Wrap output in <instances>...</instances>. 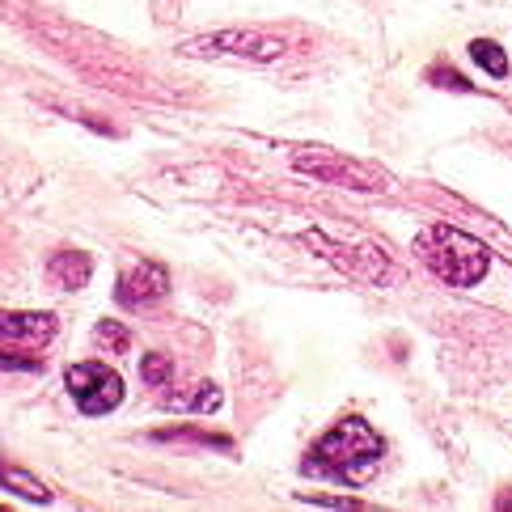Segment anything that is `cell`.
Here are the masks:
<instances>
[{
    "label": "cell",
    "instance_id": "cell-11",
    "mask_svg": "<svg viewBox=\"0 0 512 512\" xmlns=\"http://www.w3.org/2000/svg\"><path fill=\"white\" fill-rule=\"evenodd\" d=\"M470 60L479 64L487 77H496V81H504L508 68H512V64H508V51H504L496 39H474V43H470Z\"/></svg>",
    "mask_w": 512,
    "mask_h": 512
},
{
    "label": "cell",
    "instance_id": "cell-15",
    "mask_svg": "<svg viewBox=\"0 0 512 512\" xmlns=\"http://www.w3.org/2000/svg\"><path fill=\"white\" fill-rule=\"evenodd\" d=\"M428 81L441 85V89H453V94H474V85L453 68H428Z\"/></svg>",
    "mask_w": 512,
    "mask_h": 512
},
{
    "label": "cell",
    "instance_id": "cell-16",
    "mask_svg": "<svg viewBox=\"0 0 512 512\" xmlns=\"http://www.w3.org/2000/svg\"><path fill=\"white\" fill-rule=\"evenodd\" d=\"M191 411H221V390H216L212 381L208 386H199V394L191 398Z\"/></svg>",
    "mask_w": 512,
    "mask_h": 512
},
{
    "label": "cell",
    "instance_id": "cell-7",
    "mask_svg": "<svg viewBox=\"0 0 512 512\" xmlns=\"http://www.w3.org/2000/svg\"><path fill=\"white\" fill-rule=\"evenodd\" d=\"M166 292H170V267L157 259H140L136 267L119 271V280H115V301L123 309H144L161 301Z\"/></svg>",
    "mask_w": 512,
    "mask_h": 512
},
{
    "label": "cell",
    "instance_id": "cell-9",
    "mask_svg": "<svg viewBox=\"0 0 512 512\" xmlns=\"http://www.w3.org/2000/svg\"><path fill=\"white\" fill-rule=\"evenodd\" d=\"M47 280L64 292H81L94 280V259H89L85 250H56L47 259Z\"/></svg>",
    "mask_w": 512,
    "mask_h": 512
},
{
    "label": "cell",
    "instance_id": "cell-10",
    "mask_svg": "<svg viewBox=\"0 0 512 512\" xmlns=\"http://www.w3.org/2000/svg\"><path fill=\"white\" fill-rule=\"evenodd\" d=\"M0 487L13 491V496H17V500H26V504H51V500H56L43 479H34L30 470L9 466V462H0Z\"/></svg>",
    "mask_w": 512,
    "mask_h": 512
},
{
    "label": "cell",
    "instance_id": "cell-3",
    "mask_svg": "<svg viewBox=\"0 0 512 512\" xmlns=\"http://www.w3.org/2000/svg\"><path fill=\"white\" fill-rule=\"evenodd\" d=\"M288 161L297 174L326 182V187H343V191H356V195H390L394 191V178L381 166L335 153V149H292Z\"/></svg>",
    "mask_w": 512,
    "mask_h": 512
},
{
    "label": "cell",
    "instance_id": "cell-8",
    "mask_svg": "<svg viewBox=\"0 0 512 512\" xmlns=\"http://www.w3.org/2000/svg\"><path fill=\"white\" fill-rule=\"evenodd\" d=\"M51 335H56V318L51 314H34V309H0V343L43 347Z\"/></svg>",
    "mask_w": 512,
    "mask_h": 512
},
{
    "label": "cell",
    "instance_id": "cell-5",
    "mask_svg": "<svg viewBox=\"0 0 512 512\" xmlns=\"http://www.w3.org/2000/svg\"><path fill=\"white\" fill-rule=\"evenodd\" d=\"M64 386H68V398L77 402V411L89 415V419H102V415L119 411V402L127 398L123 377L111 369V364H102V360L68 364Z\"/></svg>",
    "mask_w": 512,
    "mask_h": 512
},
{
    "label": "cell",
    "instance_id": "cell-4",
    "mask_svg": "<svg viewBox=\"0 0 512 512\" xmlns=\"http://www.w3.org/2000/svg\"><path fill=\"white\" fill-rule=\"evenodd\" d=\"M288 51L280 34L267 30H216V34H199L178 47V56L187 60H216V64H276Z\"/></svg>",
    "mask_w": 512,
    "mask_h": 512
},
{
    "label": "cell",
    "instance_id": "cell-13",
    "mask_svg": "<svg viewBox=\"0 0 512 512\" xmlns=\"http://www.w3.org/2000/svg\"><path fill=\"white\" fill-rule=\"evenodd\" d=\"M94 343L106 347L111 356H123L127 347H132V335H127L123 322H98V326H94Z\"/></svg>",
    "mask_w": 512,
    "mask_h": 512
},
{
    "label": "cell",
    "instance_id": "cell-1",
    "mask_svg": "<svg viewBox=\"0 0 512 512\" xmlns=\"http://www.w3.org/2000/svg\"><path fill=\"white\" fill-rule=\"evenodd\" d=\"M381 457H386V441L381 432L360 415H343L331 432H322L309 445L301 470L309 479H326L339 487H364L377 474Z\"/></svg>",
    "mask_w": 512,
    "mask_h": 512
},
{
    "label": "cell",
    "instance_id": "cell-2",
    "mask_svg": "<svg viewBox=\"0 0 512 512\" xmlns=\"http://www.w3.org/2000/svg\"><path fill=\"white\" fill-rule=\"evenodd\" d=\"M415 259L445 288H474L487 280L491 250L457 225H424L415 233Z\"/></svg>",
    "mask_w": 512,
    "mask_h": 512
},
{
    "label": "cell",
    "instance_id": "cell-6",
    "mask_svg": "<svg viewBox=\"0 0 512 512\" xmlns=\"http://www.w3.org/2000/svg\"><path fill=\"white\" fill-rule=\"evenodd\" d=\"M301 242H305L309 250H318L331 267H339L347 280L381 284V280L390 276V259H386V250H381V246H339L335 237H326L322 229H309Z\"/></svg>",
    "mask_w": 512,
    "mask_h": 512
},
{
    "label": "cell",
    "instance_id": "cell-14",
    "mask_svg": "<svg viewBox=\"0 0 512 512\" xmlns=\"http://www.w3.org/2000/svg\"><path fill=\"white\" fill-rule=\"evenodd\" d=\"M0 373H43V356H17L0 343Z\"/></svg>",
    "mask_w": 512,
    "mask_h": 512
},
{
    "label": "cell",
    "instance_id": "cell-12",
    "mask_svg": "<svg viewBox=\"0 0 512 512\" xmlns=\"http://www.w3.org/2000/svg\"><path fill=\"white\" fill-rule=\"evenodd\" d=\"M140 381L149 390H166L174 381V356H161V352L140 356Z\"/></svg>",
    "mask_w": 512,
    "mask_h": 512
}]
</instances>
